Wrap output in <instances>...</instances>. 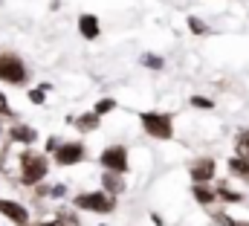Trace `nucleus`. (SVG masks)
<instances>
[{"instance_id":"2","label":"nucleus","mask_w":249,"mask_h":226,"mask_svg":"<svg viewBox=\"0 0 249 226\" xmlns=\"http://www.w3.org/2000/svg\"><path fill=\"white\" fill-rule=\"evenodd\" d=\"M75 206L87 209V212H113L116 209V197L110 191H90V194H78Z\"/></svg>"},{"instance_id":"21","label":"nucleus","mask_w":249,"mask_h":226,"mask_svg":"<svg viewBox=\"0 0 249 226\" xmlns=\"http://www.w3.org/2000/svg\"><path fill=\"white\" fill-rule=\"evenodd\" d=\"M44 93H47V87H44V84H41V90H32V102H38V105H41V102H44Z\"/></svg>"},{"instance_id":"22","label":"nucleus","mask_w":249,"mask_h":226,"mask_svg":"<svg viewBox=\"0 0 249 226\" xmlns=\"http://www.w3.org/2000/svg\"><path fill=\"white\" fill-rule=\"evenodd\" d=\"M9 113V102H6V96L0 93V116H6Z\"/></svg>"},{"instance_id":"6","label":"nucleus","mask_w":249,"mask_h":226,"mask_svg":"<svg viewBox=\"0 0 249 226\" xmlns=\"http://www.w3.org/2000/svg\"><path fill=\"white\" fill-rule=\"evenodd\" d=\"M81 160H84L81 142H67V145H58V151H55V163H61V166H75Z\"/></svg>"},{"instance_id":"11","label":"nucleus","mask_w":249,"mask_h":226,"mask_svg":"<svg viewBox=\"0 0 249 226\" xmlns=\"http://www.w3.org/2000/svg\"><path fill=\"white\" fill-rule=\"evenodd\" d=\"M229 171H232L235 177L249 180V160H244V157H232V160H229Z\"/></svg>"},{"instance_id":"15","label":"nucleus","mask_w":249,"mask_h":226,"mask_svg":"<svg viewBox=\"0 0 249 226\" xmlns=\"http://www.w3.org/2000/svg\"><path fill=\"white\" fill-rule=\"evenodd\" d=\"M96 125H99V113H87V116H78V128L81 131H96Z\"/></svg>"},{"instance_id":"20","label":"nucleus","mask_w":249,"mask_h":226,"mask_svg":"<svg viewBox=\"0 0 249 226\" xmlns=\"http://www.w3.org/2000/svg\"><path fill=\"white\" fill-rule=\"evenodd\" d=\"M188 26H191V32H206L203 20H197V18H188Z\"/></svg>"},{"instance_id":"24","label":"nucleus","mask_w":249,"mask_h":226,"mask_svg":"<svg viewBox=\"0 0 249 226\" xmlns=\"http://www.w3.org/2000/svg\"><path fill=\"white\" fill-rule=\"evenodd\" d=\"M38 226H61V224H38Z\"/></svg>"},{"instance_id":"18","label":"nucleus","mask_w":249,"mask_h":226,"mask_svg":"<svg viewBox=\"0 0 249 226\" xmlns=\"http://www.w3.org/2000/svg\"><path fill=\"white\" fill-rule=\"evenodd\" d=\"M142 64L151 67V70H162V58L160 56H148V53H145V56H142Z\"/></svg>"},{"instance_id":"16","label":"nucleus","mask_w":249,"mask_h":226,"mask_svg":"<svg viewBox=\"0 0 249 226\" xmlns=\"http://www.w3.org/2000/svg\"><path fill=\"white\" fill-rule=\"evenodd\" d=\"M217 194H220L223 200H229V203H241V200H244L241 194H235V191H229L226 186H217Z\"/></svg>"},{"instance_id":"3","label":"nucleus","mask_w":249,"mask_h":226,"mask_svg":"<svg viewBox=\"0 0 249 226\" xmlns=\"http://www.w3.org/2000/svg\"><path fill=\"white\" fill-rule=\"evenodd\" d=\"M142 125L157 139H171L174 136V122H171L168 113H142Z\"/></svg>"},{"instance_id":"12","label":"nucleus","mask_w":249,"mask_h":226,"mask_svg":"<svg viewBox=\"0 0 249 226\" xmlns=\"http://www.w3.org/2000/svg\"><path fill=\"white\" fill-rule=\"evenodd\" d=\"M116 174H119V171H110V174L105 177V188H107L110 194H119V191H124V180H119Z\"/></svg>"},{"instance_id":"17","label":"nucleus","mask_w":249,"mask_h":226,"mask_svg":"<svg viewBox=\"0 0 249 226\" xmlns=\"http://www.w3.org/2000/svg\"><path fill=\"white\" fill-rule=\"evenodd\" d=\"M113 108H116V102H113V99H102V102H99V105H96L93 111L99 113V116H105V113H110Z\"/></svg>"},{"instance_id":"23","label":"nucleus","mask_w":249,"mask_h":226,"mask_svg":"<svg viewBox=\"0 0 249 226\" xmlns=\"http://www.w3.org/2000/svg\"><path fill=\"white\" fill-rule=\"evenodd\" d=\"M226 226H249V224H244V221H226Z\"/></svg>"},{"instance_id":"19","label":"nucleus","mask_w":249,"mask_h":226,"mask_svg":"<svg viewBox=\"0 0 249 226\" xmlns=\"http://www.w3.org/2000/svg\"><path fill=\"white\" fill-rule=\"evenodd\" d=\"M191 105H194V108H203V111H212V108H214V105H212V99H203V96H194V99H191Z\"/></svg>"},{"instance_id":"9","label":"nucleus","mask_w":249,"mask_h":226,"mask_svg":"<svg viewBox=\"0 0 249 226\" xmlns=\"http://www.w3.org/2000/svg\"><path fill=\"white\" fill-rule=\"evenodd\" d=\"M78 29H81V35H84L87 41L99 38V18H96V15H81V18H78Z\"/></svg>"},{"instance_id":"5","label":"nucleus","mask_w":249,"mask_h":226,"mask_svg":"<svg viewBox=\"0 0 249 226\" xmlns=\"http://www.w3.org/2000/svg\"><path fill=\"white\" fill-rule=\"evenodd\" d=\"M102 166L107 171H127V151H124L122 145H113V148H107L105 154H102Z\"/></svg>"},{"instance_id":"13","label":"nucleus","mask_w":249,"mask_h":226,"mask_svg":"<svg viewBox=\"0 0 249 226\" xmlns=\"http://www.w3.org/2000/svg\"><path fill=\"white\" fill-rule=\"evenodd\" d=\"M235 151H238V157L249 160V131H241L235 136Z\"/></svg>"},{"instance_id":"8","label":"nucleus","mask_w":249,"mask_h":226,"mask_svg":"<svg viewBox=\"0 0 249 226\" xmlns=\"http://www.w3.org/2000/svg\"><path fill=\"white\" fill-rule=\"evenodd\" d=\"M212 177H214V160L212 157H206V160H200V163L191 166V180L194 183H209Z\"/></svg>"},{"instance_id":"7","label":"nucleus","mask_w":249,"mask_h":226,"mask_svg":"<svg viewBox=\"0 0 249 226\" xmlns=\"http://www.w3.org/2000/svg\"><path fill=\"white\" fill-rule=\"evenodd\" d=\"M0 212H3L9 221H15V224H20V226L29 224V212H26L20 203H15V200H0Z\"/></svg>"},{"instance_id":"1","label":"nucleus","mask_w":249,"mask_h":226,"mask_svg":"<svg viewBox=\"0 0 249 226\" xmlns=\"http://www.w3.org/2000/svg\"><path fill=\"white\" fill-rule=\"evenodd\" d=\"M47 157L44 154H32V151H23L20 154V180L26 183V186H35V183H41L44 177H47Z\"/></svg>"},{"instance_id":"14","label":"nucleus","mask_w":249,"mask_h":226,"mask_svg":"<svg viewBox=\"0 0 249 226\" xmlns=\"http://www.w3.org/2000/svg\"><path fill=\"white\" fill-rule=\"evenodd\" d=\"M214 197H217V194H214L212 188H206L203 183H200V186H194V200H200V203H206V206H209Z\"/></svg>"},{"instance_id":"10","label":"nucleus","mask_w":249,"mask_h":226,"mask_svg":"<svg viewBox=\"0 0 249 226\" xmlns=\"http://www.w3.org/2000/svg\"><path fill=\"white\" fill-rule=\"evenodd\" d=\"M9 139H18V142H35V139H38V131L18 125V128H12V131H9Z\"/></svg>"},{"instance_id":"4","label":"nucleus","mask_w":249,"mask_h":226,"mask_svg":"<svg viewBox=\"0 0 249 226\" xmlns=\"http://www.w3.org/2000/svg\"><path fill=\"white\" fill-rule=\"evenodd\" d=\"M0 78L9 84H23L26 81V67L18 56H0Z\"/></svg>"}]
</instances>
